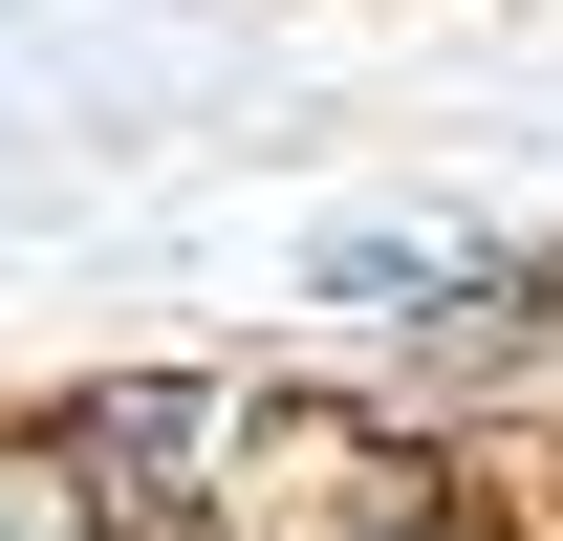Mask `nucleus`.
Returning a JSON list of instances; mask_svg holds the SVG:
<instances>
[{"instance_id": "2", "label": "nucleus", "mask_w": 563, "mask_h": 541, "mask_svg": "<svg viewBox=\"0 0 563 541\" xmlns=\"http://www.w3.org/2000/svg\"><path fill=\"white\" fill-rule=\"evenodd\" d=\"M44 455H66L87 498H131V520H174V498H196L174 455H217V390H66V411H44Z\"/></svg>"}, {"instance_id": "3", "label": "nucleus", "mask_w": 563, "mask_h": 541, "mask_svg": "<svg viewBox=\"0 0 563 541\" xmlns=\"http://www.w3.org/2000/svg\"><path fill=\"white\" fill-rule=\"evenodd\" d=\"M325 541H520V520H498V498H455V476H368Z\"/></svg>"}, {"instance_id": "1", "label": "nucleus", "mask_w": 563, "mask_h": 541, "mask_svg": "<svg viewBox=\"0 0 563 541\" xmlns=\"http://www.w3.org/2000/svg\"><path fill=\"white\" fill-rule=\"evenodd\" d=\"M303 325H347V346H433V368H477V346L563 325V261H520V239H477V217H347V239L303 261Z\"/></svg>"}]
</instances>
